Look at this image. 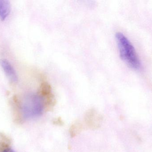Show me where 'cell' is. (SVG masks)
<instances>
[{
    "instance_id": "obj_3",
    "label": "cell",
    "mask_w": 152,
    "mask_h": 152,
    "mask_svg": "<svg viewBox=\"0 0 152 152\" xmlns=\"http://www.w3.org/2000/svg\"><path fill=\"white\" fill-rule=\"evenodd\" d=\"M0 64L8 79L11 82L16 83L18 80V75L10 63L7 60L2 59L0 61Z\"/></svg>"
},
{
    "instance_id": "obj_1",
    "label": "cell",
    "mask_w": 152,
    "mask_h": 152,
    "mask_svg": "<svg viewBox=\"0 0 152 152\" xmlns=\"http://www.w3.org/2000/svg\"><path fill=\"white\" fill-rule=\"evenodd\" d=\"M115 37L121 59L133 69H140L141 62L134 46L128 38L121 32L117 33Z\"/></svg>"
},
{
    "instance_id": "obj_6",
    "label": "cell",
    "mask_w": 152,
    "mask_h": 152,
    "mask_svg": "<svg viewBox=\"0 0 152 152\" xmlns=\"http://www.w3.org/2000/svg\"><path fill=\"white\" fill-rule=\"evenodd\" d=\"M53 123L54 125H58V126H62V125L64 124L63 121L60 117L54 119L53 120Z\"/></svg>"
},
{
    "instance_id": "obj_5",
    "label": "cell",
    "mask_w": 152,
    "mask_h": 152,
    "mask_svg": "<svg viewBox=\"0 0 152 152\" xmlns=\"http://www.w3.org/2000/svg\"><path fill=\"white\" fill-rule=\"evenodd\" d=\"M82 129L83 125L82 123L80 120H76L72 124L69 129V132L70 136L72 137L77 136L82 131Z\"/></svg>"
},
{
    "instance_id": "obj_2",
    "label": "cell",
    "mask_w": 152,
    "mask_h": 152,
    "mask_svg": "<svg viewBox=\"0 0 152 152\" xmlns=\"http://www.w3.org/2000/svg\"><path fill=\"white\" fill-rule=\"evenodd\" d=\"M102 120V117L94 109H90L85 114V123L91 129H96L100 127Z\"/></svg>"
},
{
    "instance_id": "obj_4",
    "label": "cell",
    "mask_w": 152,
    "mask_h": 152,
    "mask_svg": "<svg viewBox=\"0 0 152 152\" xmlns=\"http://www.w3.org/2000/svg\"><path fill=\"white\" fill-rule=\"evenodd\" d=\"M10 11V4L9 1L0 0V18L4 20Z\"/></svg>"
},
{
    "instance_id": "obj_7",
    "label": "cell",
    "mask_w": 152,
    "mask_h": 152,
    "mask_svg": "<svg viewBox=\"0 0 152 152\" xmlns=\"http://www.w3.org/2000/svg\"><path fill=\"white\" fill-rule=\"evenodd\" d=\"M2 152H15L13 150H12L10 148H6L4 149V151H3Z\"/></svg>"
}]
</instances>
